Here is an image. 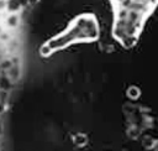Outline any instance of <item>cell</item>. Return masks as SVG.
<instances>
[{"mask_svg": "<svg viewBox=\"0 0 158 151\" xmlns=\"http://www.w3.org/2000/svg\"><path fill=\"white\" fill-rule=\"evenodd\" d=\"M116 9H135L136 11H151L158 4V0H111Z\"/></svg>", "mask_w": 158, "mask_h": 151, "instance_id": "1", "label": "cell"}]
</instances>
